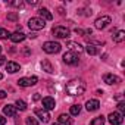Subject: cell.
<instances>
[{"mask_svg":"<svg viewBox=\"0 0 125 125\" xmlns=\"http://www.w3.org/2000/svg\"><path fill=\"white\" fill-rule=\"evenodd\" d=\"M10 40H12L13 43H21V41H24V40H25V34H24V32H21V31H16V32L10 34Z\"/></svg>","mask_w":125,"mask_h":125,"instance_id":"cell-15","label":"cell"},{"mask_svg":"<svg viewBox=\"0 0 125 125\" xmlns=\"http://www.w3.org/2000/svg\"><path fill=\"white\" fill-rule=\"evenodd\" d=\"M107 121H109L112 125H121L122 121H124V118H122V115H121L119 112H112V113L107 116Z\"/></svg>","mask_w":125,"mask_h":125,"instance_id":"cell-8","label":"cell"},{"mask_svg":"<svg viewBox=\"0 0 125 125\" xmlns=\"http://www.w3.org/2000/svg\"><path fill=\"white\" fill-rule=\"evenodd\" d=\"M38 81L37 77H27V78H19L18 80V85L21 87H31V85H35Z\"/></svg>","mask_w":125,"mask_h":125,"instance_id":"cell-7","label":"cell"},{"mask_svg":"<svg viewBox=\"0 0 125 125\" xmlns=\"http://www.w3.org/2000/svg\"><path fill=\"white\" fill-rule=\"evenodd\" d=\"M5 62H6V57L0 54V65H5Z\"/></svg>","mask_w":125,"mask_h":125,"instance_id":"cell-32","label":"cell"},{"mask_svg":"<svg viewBox=\"0 0 125 125\" xmlns=\"http://www.w3.org/2000/svg\"><path fill=\"white\" fill-rule=\"evenodd\" d=\"M65 90L69 96H81L85 91V83L81 78H74L66 84Z\"/></svg>","mask_w":125,"mask_h":125,"instance_id":"cell-1","label":"cell"},{"mask_svg":"<svg viewBox=\"0 0 125 125\" xmlns=\"http://www.w3.org/2000/svg\"><path fill=\"white\" fill-rule=\"evenodd\" d=\"M52 125H60V124H52Z\"/></svg>","mask_w":125,"mask_h":125,"instance_id":"cell-37","label":"cell"},{"mask_svg":"<svg viewBox=\"0 0 125 125\" xmlns=\"http://www.w3.org/2000/svg\"><path fill=\"white\" fill-rule=\"evenodd\" d=\"M118 109H119V113L124 115V112H125V103L124 102H119L118 103Z\"/></svg>","mask_w":125,"mask_h":125,"instance_id":"cell-28","label":"cell"},{"mask_svg":"<svg viewBox=\"0 0 125 125\" xmlns=\"http://www.w3.org/2000/svg\"><path fill=\"white\" fill-rule=\"evenodd\" d=\"M32 99H34V100H35V102H37V100H40V99H41V97H40V94H38V93H35V94H34V97H32Z\"/></svg>","mask_w":125,"mask_h":125,"instance_id":"cell-35","label":"cell"},{"mask_svg":"<svg viewBox=\"0 0 125 125\" xmlns=\"http://www.w3.org/2000/svg\"><path fill=\"white\" fill-rule=\"evenodd\" d=\"M41 68H43V71H46V72H49V74L53 72V66H52V63H50L47 59L41 60Z\"/></svg>","mask_w":125,"mask_h":125,"instance_id":"cell-19","label":"cell"},{"mask_svg":"<svg viewBox=\"0 0 125 125\" xmlns=\"http://www.w3.org/2000/svg\"><path fill=\"white\" fill-rule=\"evenodd\" d=\"M2 78H3V74H2V72H0V80H2Z\"/></svg>","mask_w":125,"mask_h":125,"instance_id":"cell-36","label":"cell"},{"mask_svg":"<svg viewBox=\"0 0 125 125\" xmlns=\"http://www.w3.org/2000/svg\"><path fill=\"white\" fill-rule=\"evenodd\" d=\"M52 32H53V35H54L56 38H68L69 34H71V31H69L66 27H62V25L54 27V28L52 30Z\"/></svg>","mask_w":125,"mask_h":125,"instance_id":"cell-3","label":"cell"},{"mask_svg":"<svg viewBox=\"0 0 125 125\" xmlns=\"http://www.w3.org/2000/svg\"><path fill=\"white\" fill-rule=\"evenodd\" d=\"M54 106H56V102H54L53 97H44L43 99V109H46L47 112L54 109Z\"/></svg>","mask_w":125,"mask_h":125,"instance_id":"cell-11","label":"cell"},{"mask_svg":"<svg viewBox=\"0 0 125 125\" xmlns=\"http://www.w3.org/2000/svg\"><path fill=\"white\" fill-rule=\"evenodd\" d=\"M15 107L19 109V110H27V103H25L24 100H19V99H18V100L15 102Z\"/></svg>","mask_w":125,"mask_h":125,"instance_id":"cell-23","label":"cell"},{"mask_svg":"<svg viewBox=\"0 0 125 125\" xmlns=\"http://www.w3.org/2000/svg\"><path fill=\"white\" fill-rule=\"evenodd\" d=\"M68 47L71 49V52H74V53H77V54H78V53H81V52L84 50L81 44H78V43H74V41H69V43H68Z\"/></svg>","mask_w":125,"mask_h":125,"instance_id":"cell-17","label":"cell"},{"mask_svg":"<svg viewBox=\"0 0 125 125\" xmlns=\"http://www.w3.org/2000/svg\"><path fill=\"white\" fill-rule=\"evenodd\" d=\"M0 52H2V47H0Z\"/></svg>","mask_w":125,"mask_h":125,"instance_id":"cell-38","label":"cell"},{"mask_svg":"<svg viewBox=\"0 0 125 125\" xmlns=\"http://www.w3.org/2000/svg\"><path fill=\"white\" fill-rule=\"evenodd\" d=\"M3 113L8 115V116H15V115H16V107H15L13 104H6V106L3 107Z\"/></svg>","mask_w":125,"mask_h":125,"instance_id":"cell-18","label":"cell"},{"mask_svg":"<svg viewBox=\"0 0 125 125\" xmlns=\"http://www.w3.org/2000/svg\"><path fill=\"white\" fill-rule=\"evenodd\" d=\"M28 3H30V5H32V6H34V5H38L37 0H28Z\"/></svg>","mask_w":125,"mask_h":125,"instance_id":"cell-34","label":"cell"},{"mask_svg":"<svg viewBox=\"0 0 125 125\" xmlns=\"http://www.w3.org/2000/svg\"><path fill=\"white\" fill-rule=\"evenodd\" d=\"M5 124H6V118L0 115V125H5Z\"/></svg>","mask_w":125,"mask_h":125,"instance_id":"cell-31","label":"cell"},{"mask_svg":"<svg viewBox=\"0 0 125 125\" xmlns=\"http://www.w3.org/2000/svg\"><path fill=\"white\" fill-rule=\"evenodd\" d=\"M25 122H27V125H38V121L34 119V118H31V116H28L25 119Z\"/></svg>","mask_w":125,"mask_h":125,"instance_id":"cell-26","label":"cell"},{"mask_svg":"<svg viewBox=\"0 0 125 125\" xmlns=\"http://www.w3.org/2000/svg\"><path fill=\"white\" fill-rule=\"evenodd\" d=\"M60 49H62V46H60L59 43H56V41H46V43L43 44V50H44L46 53H49V54L59 53Z\"/></svg>","mask_w":125,"mask_h":125,"instance_id":"cell-2","label":"cell"},{"mask_svg":"<svg viewBox=\"0 0 125 125\" xmlns=\"http://www.w3.org/2000/svg\"><path fill=\"white\" fill-rule=\"evenodd\" d=\"M103 81H104L106 84L112 85V84L121 83V78H119L118 75H113V74H104V75H103Z\"/></svg>","mask_w":125,"mask_h":125,"instance_id":"cell-9","label":"cell"},{"mask_svg":"<svg viewBox=\"0 0 125 125\" xmlns=\"http://www.w3.org/2000/svg\"><path fill=\"white\" fill-rule=\"evenodd\" d=\"M124 40H125V31L121 30V31H118V32L113 34V41L115 43H122Z\"/></svg>","mask_w":125,"mask_h":125,"instance_id":"cell-20","label":"cell"},{"mask_svg":"<svg viewBox=\"0 0 125 125\" xmlns=\"http://www.w3.org/2000/svg\"><path fill=\"white\" fill-rule=\"evenodd\" d=\"M6 71L9 74H15L18 71H21V65L16 63V62H8V63H6Z\"/></svg>","mask_w":125,"mask_h":125,"instance_id":"cell-13","label":"cell"},{"mask_svg":"<svg viewBox=\"0 0 125 125\" xmlns=\"http://www.w3.org/2000/svg\"><path fill=\"white\" fill-rule=\"evenodd\" d=\"M38 15L41 16V19L44 21V19H47V21H52L53 19V15L49 12V9H46V8H41L40 10H38Z\"/></svg>","mask_w":125,"mask_h":125,"instance_id":"cell-16","label":"cell"},{"mask_svg":"<svg viewBox=\"0 0 125 125\" xmlns=\"http://www.w3.org/2000/svg\"><path fill=\"white\" fill-rule=\"evenodd\" d=\"M9 5L13 6V8H21L24 3H22V0H15V2H9Z\"/></svg>","mask_w":125,"mask_h":125,"instance_id":"cell-27","label":"cell"},{"mask_svg":"<svg viewBox=\"0 0 125 125\" xmlns=\"http://www.w3.org/2000/svg\"><path fill=\"white\" fill-rule=\"evenodd\" d=\"M75 32H77V34H80V35H84V31H83L81 28H75Z\"/></svg>","mask_w":125,"mask_h":125,"instance_id":"cell-33","label":"cell"},{"mask_svg":"<svg viewBox=\"0 0 125 125\" xmlns=\"http://www.w3.org/2000/svg\"><path fill=\"white\" fill-rule=\"evenodd\" d=\"M59 124H60V125H72L74 121H72V118H71L69 115L62 113V115L59 116Z\"/></svg>","mask_w":125,"mask_h":125,"instance_id":"cell-14","label":"cell"},{"mask_svg":"<svg viewBox=\"0 0 125 125\" xmlns=\"http://www.w3.org/2000/svg\"><path fill=\"white\" fill-rule=\"evenodd\" d=\"M85 52H87L90 56H94V54H97V53H99V49H97L94 44H90V43H88V46L85 47Z\"/></svg>","mask_w":125,"mask_h":125,"instance_id":"cell-21","label":"cell"},{"mask_svg":"<svg viewBox=\"0 0 125 125\" xmlns=\"http://www.w3.org/2000/svg\"><path fill=\"white\" fill-rule=\"evenodd\" d=\"M99 107H100V102L96 100V99H91V100H88V102L85 103V109H87L88 112H94V110H97Z\"/></svg>","mask_w":125,"mask_h":125,"instance_id":"cell-12","label":"cell"},{"mask_svg":"<svg viewBox=\"0 0 125 125\" xmlns=\"http://www.w3.org/2000/svg\"><path fill=\"white\" fill-rule=\"evenodd\" d=\"M110 22H112L110 16H107V15H103V16H100V18H97V19H96V22H94V27H96L97 30H103V28H106V27H107Z\"/></svg>","mask_w":125,"mask_h":125,"instance_id":"cell-6","label":"cell"},{"mask_svg":"<svg viewBox=\"0 0 125 125\" xmlns=\"http://www.w3.org/2000/svg\"><path fill=\"white\" fill-rule=\"evenodd\" d=\"M28 27L31 28V30H34V31H38V30H43L44 27H46V21H43L41 18H31L30 21H28Z\"/></svg>","mask_w":125,"mask_h":125,"instance_id":"cell-4","label":"cell"},{"mask_svg":"<svg viewBox=\"0 0 125 125\" xmlns=\"http://www.w3.org/2000/svg\"><path fill=\"white\" fill-rule=\"evenodd\" d=\"M63 62L66 65H78V62H80V57H78V54L77 53H74V52H66L65 54H63Z\"/></svg>","mask_w":125,"mask_h":125,"instance_id":"cell-5","label":"cell"},{"mask_svg":"<svg viewBox=\"0 0 125 125\" xmlns=\"http://www.w3.org/2000/svg\"><path fill=\"white\" fill-rule=\"evenodd\" d=\"M8 19H10V21H16V19H18V15H16V13H10V15H8Z\"/></svg>","mask_w":125,"mask_h":125,"instance_id":"cell-29","label":"cell"},{"mask_svg":"<svg viewBox=\"0 0 125 125\" xmlns=\"http://www.w3.org/2000/svg\"><path fill=\"white\" fill-rule=\"evenodd\" d=\"M69 112H71L72 116H77V115H80V112H81V106H80V104H72L71 109H69Z\"/></svg>","mask_w":125,"mask_h":125,"instance_id":"cell-22","label":"cell"},{"mask_svg":"<svg viewBox=\"0 0 125 125\" xmlns=\"http://www.w3.org/2000/svg\"><path fill=\"white\" fill-rule=\"evenodd\" d=\"M8 37H10V32L8 31V30H5V28H0V38H8Z\"/></svg>","mask_w":125,"mask_h":125,"instance_id":"cell-25","label":"cell"},{"mask_svg":"<svg viewBox=\"0 0 125 125\" xmlns=\"http://www.w3.org/2000/svg\"><path fill=\"white\" fill-rule=\"evenodd\" d=\"M90 125H104V116H97V118H94V119L90 122Z\"/></svg>","mask_w":125,"mask_h":125,"instance_id":"cell-24","label":"cell"},{"mask_svg":"<svg viewBox=\"0 0 125 125\" xmlns=\"http://www.w3.org/2000/svg\"><path fill=\"white\" fill-rule=\"evenodd\" d=\"M34 112H35L37 118H38L41 122H49V119H50V115H49V112H47L46 109H35Z\"/></svg>","mask_w":125,"mask_h":125,"instance_id":"cell-10","label":"cell"},{"mask_svg":"<svg viewBox=\"0 0 125 125\" xmlns=\"http://www.w3.org/2000/svg\"><path fill=\"white\" fill-rule=\"evenodd\" d=\"M8 94H6V91H3V90H0V100H2V99H5Z\"/></svg>","mask_w":125,"mask_h":125,"instance_id":"cell-30","label":"cell"}]
</instances>
